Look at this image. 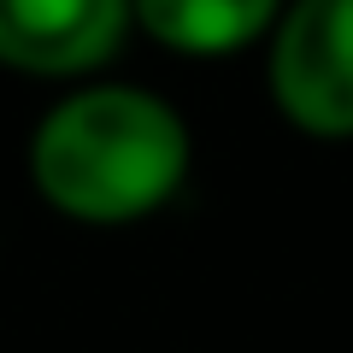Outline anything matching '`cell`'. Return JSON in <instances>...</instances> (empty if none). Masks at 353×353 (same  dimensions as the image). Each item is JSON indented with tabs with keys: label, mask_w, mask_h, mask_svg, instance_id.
Instances as JSON below:
<instances>
[{
	"label": "cell",
	"mask_w": 353,
	"mask_h": 353,
	"mask_svg": "<svg viewBox=\"0 0 353 353\" xmlns=\"http://www.w3.org/2000/svg\"><path fill=\"white\" fill-rule=\"evenodd\" d=\"M130 36V0H0V71L12 77L94 83Z\"/></svg>",
	"instance_id": "obj_3"
},
{
	"label": "cell",
	"mask_w": 353,
	"mask_h": 353,
	"mask_svg": "<svg viewBox=\"0 0 353 353\" xmlns=\"http://www.w3.org/2000/svg\"><path fill=\"white\" fill-rule=\"evenodd\" d=\"M24 171L53 218L83 230H124L148 224L183 194L194 171V136L159 88L94 77L65 88L36 118Z\"/></svg>",
	"instance_id": "obj_1"
},
{
	"label": "cell",
	"mask_w": 353,
	"mask_h": 353,
	"mask_svg": "<svg viewBox=\"0 0 353 353\" xmlns=\"http://www.w3.org/2000/svg\"><path fill=\"white\" fill-rule=\"evenodd\" d=\"M277 18L283 0H130L136 36L183 59H236L248 48H265Z\"/></svg>",
	"instance_id": "obj_4"
},
{
	"label": "cell",
	"mask_w": 353,
	"mask_h": 353,
	"mask_svg": "<svg viewBox=\"0 0 353 353\" xmlns=\"http://www.w3.org/2000/svg\"><path fill=\"white\" fill-rule=\"evenodd\" d=\"M265 88L294 136L353 141V0H283L265 36Z\"/></svg>",
	"instance_id": "obj_2"
}]
</instances>
